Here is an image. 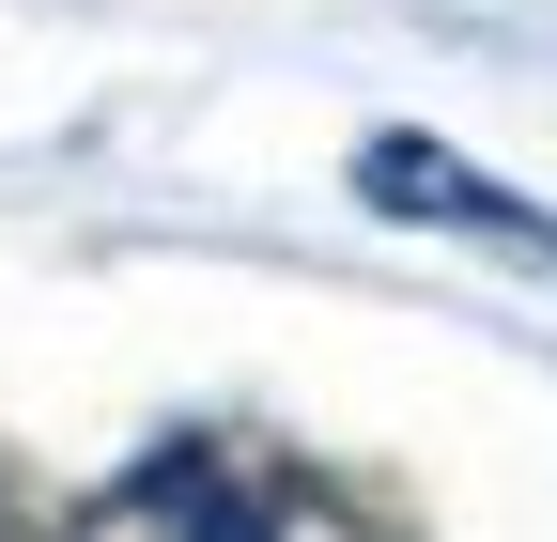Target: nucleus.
Wrapping results in <instances>:
<instances>
[{"label":"nucleus","mask_w":557,"mask_h":542,"mask_svg":"<svg viewBox=\"0 0 557 542\" xmlns=\"http://www.w3.org/2000/svg\"><path fill=\"white\" fill-rule=\"evenodd\" d=\"M78 542H403V527L278 434H171L78 512Z\"/></svg>","instance_id":"1"},{"label":"nucleus","mask_w":557,"mask_h":542,"mask_svg":"<svg viewBox=\"0 0 557 542\" xmlns=\"http://www.w3.org/2000/svg\"><path fill=\"white\" fill-rule=\"evenodd\" d=\"M357 186H372V218H434V233H480V248H511V263H542V280H557V218H542L527 186H496V171L434 156V140H372V156H357Z\"/></svg>","instance_id":"2"},{"label":"nucleus","mask_w":557,"mask_h":542,"mask_svg":"<svg viewBox=\"0 0 557 542\" xmlns=\"http://www.w3.org/2000/svg\"><path fill=\"white\" fill-rule=\"evenodd\" d=\"M0 542H16V527H0Z\"/></svg>","instance_id":"3"}]
</instances>
